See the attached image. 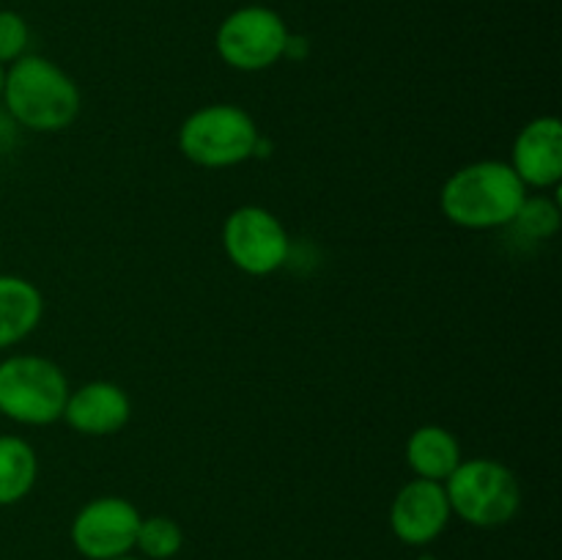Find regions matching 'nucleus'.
Segmentation results:
<instances>
[{
    "mask_svg": "<svg viewBox=\"0 0 562 560\" xmlns=\"http://www.w3.org/2000/svg\"><path fill=\"white\" fill-rule=\"evenodd\" d=\"M530 195L503 159H477L461 165L439 190V209L453 225L467 231H497L514 225Z\"/></svg>",
    "mask_w": 562,
    "mask_h": 560,
    "instance_id": "obj_1",
    "label": "nucleus"
},
{
    "mask_svg": "<svg viewBox=\"0 0 562 560\" xmlns=\"http://www.w3.org/2000/svg\"><path fill=\"white\" fill-rule=\"evenodd\" d=\"M0 102L16 126L49 135L75 124L82 110V93L55 60L27 53L5 66Z\"/></svg>",
    "mask_w": 562,
    "mask_h": 560,
    "instance_id": "obj_2",
    "label": "nucleus"
},
{
    "mask_svg": "<svg viewBox=\"0 0 562 560\" xmlns=\"http://www.w3.org/2000/svg\"><path fill=\"white\" fill-rule=\"evenodd\" d=\"M256 119L245 108L231 102L203 104L187 115L179 126V152L187 163L206 170H225L256 157Z\"/></svg>",
    "mask_w": 562,
    "mask_h": 560,
    "instance_id": "obj_3",
    "label": "nucleus"
},
{
    "mask_svg": "<svg viewBox=\"0 0 562 560\" xmlns=\"http://www.w3.org/2000/svg\"><path fill=\"white\" fill-rule=\"evenodd\" d=\"M453 516L481 530H494L516 519L521 508V486L516 472L497 459H461L442 483Z\"/></svg>",
    "mask_w": 562,
    "mask_h": 560,
    "instance_id": "obj_4",
    "label": "nucleus"
},
{
    "mask_svg": "<svg viewBox=\"0 0 562 560\" xmlns=\"http://www.w3.org/2000/svg\"><path fill=\"white\" fill-rule=\"evenodd\" d=\"M69 390V379L49 357L11 355L0 360V415L16 426L58 423Z\"/></svg>",
    "mask_w": 562,
    "mask_h": 560,
    "instance_id": "obj_5",
    "label": "nucleus"
},
{
    "mask_svg": "<svg viewBox=\"0 0 562 560\" xmlns=\"http://www.w3.org/2000/svg\"><path fill=\"white\" fill-rule=\"evenodd\" d=\"M289 25L269 5H241L217 27L214 47L225 66L236 71H263L280 64L289 42Z\"/></svg>",
    "mask_w": 562,
    "mask_h": 560,
    "instance_id": "obj_6",
    "label": "nucleus"
},
{
    "mask_svg": "<svg viewBox=\"0 0 562 560\" xmlns=\"http://www.w3.org/2000/svg\"><path fill=\"white\" fill-rule=\"evenodd\" d=\"M223 250L239 272L267 278L285 267L291 239L278 214L256 203H245L225 217Z\"/></svg>",
    "mask_w": 562,
    "mask_h": 560,
    "instance_id": "obj_7",
    "label": "nucleus"
},
{
    "mask_svg": "<svg viewBox=\"0 0 562 560\" xmlns=\"http://www.w3.org/2000/svg\"><path fill=\"white\" fill-rule=\"evenodd\" d=\"M143 514L126 497H93L75 514L69 527L71 547L86 560H113L135 552Z\"/></svg>",
    "mask_w": 562,
    "mask_h": 560,
    "instance_id": "obj_8",
    "label": "nucleus"
},
{
    "mask_svg": "<svg viewBox=\"0 0 562 560\" xmlns=\"http://www.w3.org/2000/svg\"><path fill=\"white\" fill-rule=\"evenodd\" d=\"M450 511L445 486L437 481L412 478L390 503V530L406 547H428L448 530Z\"/></svg>",
    "mask_w": 562,
    "mask_h": 560,
    "instance_id": "obj_9",
    "label": "nucleus"
},
{
    "mask_svg": "<svg viewBox=\"0 0 562 560\" xmlns=\"http://www.w3.org/2000/svg\"><path fill=\"white\" fill-rule=\"evenodd\" d=\"M508 165L527 190H554L562 181V124L558 115L527 121L516 135Z\"/></svg>",
    "mask_w": 562,
    "mask_h": 560,
    "instance_id": "obj_10",
    "label": "nucleus"
},
{
    "mask_svg": "<svg viewBox=\"0 0 562 560\" xmlns=\"http://www.w3.org/2000/svg\"><path fill=\"white\" fill-rule=\"evenodd\" d=\"M132 401L121 384L108 379H93L82 388L69 390L64 417L66 426L82 437H110L130 423Z\"/></svg>",
    "mask_w": 562,
    "mask_h": 560,
    "instance_id": "obj_11",
    "label": "nucleus"
},
{
    "mask_svg": "<svg viewBox=\"0 0 562 560\" xmlns=\"http://www.w3.org/2000/svg\"><path fill=\"white\" fill-rule=\"evenodd\" d=\"M44 316V296L27 278L0 275V351L22 344Z\"/></svg>",
    "mask_w": 562,
    "mask_h": 560,
    "instance_id": "obj_12",
    "label": "nucleus"
},
{
    "mask_svg": "<svg viewBox=\"0 0 562 560\" xmlns=\"http://www.w3.org/2000/svg\"><path fill=\"white\" fill-rule=\"evenodd\" d=\"M461 445L450 428L428 423V426L415 428L406 443V464L423 481L445 483L450 472L461 464Z\"/></svg>",
    "mask_w": 562,
    "mask_h": 560,
    "instance_id": "obj_13",
    "label": "nucleus"
},
{
    "mask_svg": "<svg viewBox=\"0 0 562 560\" xmlns=\"http://www.w3.org/2000/svg\"><path fill=\"white\" fill-rule=\"evenodd\" d=\"M38 481V456L27 439L0 434V508L22 503Z\"/></svg>",
    "mask_w": 562,
    "mask_h": 560,
    "instance_id": "obj_14",
    "label": "nucleus"
},
{
    "mask_svg": "<svg viewBox=\"0 0 562 560\" xmlns=\"http://www.w3.org/2000/svg\"><path fill=\"white\" fill-rule=\"evenodd\" d=\"M184 547V530L170 516H143L137 527L135 549L143 560H170Z\"/></svg>",
    "mask_w": 562,
    "mask_h": 560,
    "instance_id": "obj_15",
    "label": "nucleus"
},
{
    "mask_svg": "<svg viewBox=\"0 0 562 560\" xmlns=\"http://www.w3.org/2000/svg\"><path fill=\"white\" fill-rule=\"evenodd\" d=\"M560 206L549 195H527L514 225L530 239H552L560 231Z\"/></svg>",
    "mask_w": 562,
    "mask_h": 560,
    "instance_id": "obj_16",
    "label": "nucleus"
},
{
    "mask_svg": "<svg viewBox=\"0 0 562 560\" xmlns=\"http://www.w3.org/2000/svg\"><path fill=\"white\" fill-rule=\"evenodd\" d=\"M31 44V25L25 16L11 9H0V66H11L27 55Z\"/></svg>",
    "mask_w": 562,
    "mask_h": 560,
    "instance_id": "obj_17",
    "label": "nucleus"
},
{
    "mask_svg": "<svg viewBox=\"0 0 562 560\" xmlns=\"http://www.w3.org/2000/svg\"><path fill=\"white\" fill-rule=\"evenodd\" d=\"M307 53H311V44H307V38L289 33V42H285L283 58H307Z\"/></svg>",
    "mask_w": 562,
    "mask_h": 560,
    "instance_id": "obj_18",
    "label": "nucleus"
},
{
    "mask_svg": "<svg viewBox=\"0 0 562 560\" xmlns=\"http://www.w3.org/2000/svg\"><path fill=\"white\" fill-rule=\"evenodd\" d=\"M3 80H5V66H0V97H3Z\"/></svg>",
    "mask_w": 562,
    "mask_h": 560,
    "instance_id": "obj_19",
    "label": "nucleus"
},
{
    "mask_svg": "<svg viewBox=\"0 0 562 560\" xmlns=\"http://www.w3.org/2000/svg\"><path fill=\"white\" fill-rule=\"evenodd\" d=\"M113 560H143V558H137V555H121V558H113Z\"/></svg>",
    "mask_w": 562,
    "mask_h": 560,
    "instance_id": "obj_20",
    "label": "nucleus"
}]
</instances>
